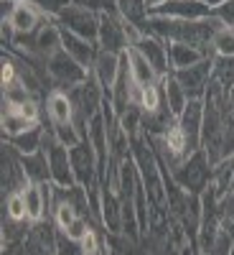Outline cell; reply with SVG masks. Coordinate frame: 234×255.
<instances>
[{"label": "cell", "mask_w": 234, "mask_h": 255, "mask_svg": "<svg viewBox=\"0 0 234 255\" xmlns=\"http://www.w3.org/2000/svg\"><path fill=\"white\" fill-rule=\"evenodd\" d=\"M222 28L227 26L214 13L206 18H199V20H178V18H165V15L151 13V23H148V33L163 38L165 44H188V46L204 49L209 54H214L211 51V41H214V36Z\"/></svg>", "instance_id": "cell-1"}, {"label": "cell", "mask_w": 234, "mask_h": 255, "mask_svg": "<svg viewBox=\"0 0 234 255\" xmlns=\"http://www.w3.org/2000/svg\"><path fill=\"white\" fill-rule=\"evenodd\" d=\"M211 171H214V163L209 161V156L201 148V151L191 153L176 171H171V176L188 194H204V189L211 184Z\"/></svg>", "instance_id": "cell-2"}, {"label": "cell", "mask_w": 234, "mask_h": 255, "mask_svg": "<svg viewBox=\"0 0 234 255\" xmlns=\"http://www.w3.org/2000/svg\"><path fill=\"white\" fill-rule=\"evenodd\" d=\"M46 72L51 77L54 90H61V92H72L74 87H79V84L87 82V77H89V69H84L81 64L77 59H72L64 49L46 59Z\"/></svg>", "instance_id": "cell-3"}, {"label": "cell", "mask_w": 234, "mask_h": 255, "mask_svg": "<svg viewBox=\"0 0 234 255\" xmlns=\"http://www.w3.org/2000/svg\"><path fill=\"white\" fill-rule=\"evenodd\" d=\"M54 20L61 28H67V31H72V33H77L81 38H89V41L97 44V33H99V13L97 10H92L87 5L72 3V5L64 8Z\"/></svg>", "instance_id": "cell-4"}, {"label": "cell", "mask_w": 234, "mask_h": 255, "mask_svg": "<svg viewBox=\"0 0 234 255\" xmlns=\"http://www.w3.org/2000/svg\"><path fill=\"white\" fill-rule=\"evenodd\" d=\"M178 135L183 140L186 156L201 151L204 135V100H188L186 110L178 115Z\"/></svg>", "instance_id": "cell-5"}, {"label": "cell", "mask_w": 234, "mask_h": 255, "mask_svg": "<svg viewBox=\"0 0 234 255\" xmlns=\"http://www.w3.org/2000/svg\"><path fill=\"white\" fill-rule=\"evenodd\" d=\"M97 46L102 51H112V54H125L127 49H130V36H127L125 20L115 10H102L99 13Z\"/></svg>", "instance_id": "cell-6"}, {"label": "cell", "mask_w": 234, "mask_h": 255, "mask_svg": "<svg viewBox=\"0 0 234 255\" xmlns=\"http://www.w3.org/2000/svg\"><path fill=\"white\" fill-rule=\"evenodd\" d=\"M72 156V168H74V179L79 186L92 189L99 186V163H97V153L89 140H79L74 148H69Z\"/></svg>", "instance_id": "cell-7"}, {"label": "cell", "mask_w": 234, "mask_h": 255, "mask_svg": "<svg viewBox=\"0 0 234 255\" xmlns=\"http://www.w3.org/2000/svg\"><path fill=\"white\" fill-rule=\"evenodd\" d=\"M211 72H214V56H206L204 61L194 64V67L176 69L171 74L178 79V84L186 90L188 100H204L206 87H209V79H211Z\"/></svg>", "instance_id": "cell-8"}, {"label": "cell", "mask_w": 234, "mask_h": 255, "mask_svg": "<svg viewBox=\"0 0 234 255\" xmlns=\"http://www.w3.org/2000/svg\"><path fill=\"white\" fill-rule=\"evenodd\" d=\"M72 102H74V110L81 113L87 120L97 118L102 113V105H104V90H102V84L97 82V77L89 72L87 82H81L79 87H74L69 92Z\"/></svg>", "instance_id": "cell-9"}, {"label": "cell", "mask_w": 234, "mask_h": 255, "mask_svg": "<svg viewBox=\"0 0 234 255\" xmlns=\"http://www.w3.org/2000/svg\"><path fill=\"white\" fill-rule=\"evenodd\" d=\"M59 245V227L54 220H38L31 225L26 238V255H56Z\"/></svg>", "instance_id": "cell-10"}, {"label": "cell", "mask_w": 234, "mask_h": 255, "mask_svg": "<svg viewBox=\"0 0 234 255\" xmlns=\"http://www.w3.org/2000/svg\"><path fill=\"white\" fill-rule=\"evenodd\" d=\"M133 49H138L148 61H151V67L158 72V77H165V74H171V61H168V44L163 38L153 36V33H143Z\"/></svg>", "instance_id": "cell-11"}, {"label": "cell", "mask_w": 234, "mask_h": 255, "mask_svg": "<svg viewBox=\"0 0 234 255\" xmlns=\"http://www.w3.org/2000/svg\"><path fill=\"white\" fill-rule=\"evenodd\" d=\"M46 156H49V168H51V181H54L56 186H64V189L74 186L77 179H74L69 148L61 145V143H54L49 151H46Z\"/></svg>", "instance_id": "cell-12"}, {"label": "cell", "mask_w": 234, "mask_h": 255, "mask_svg": "<svg viewBox=\"0 0 234 255\" xmlns=\"http://www.w3.org/2000/svg\"><path fill=\"white\" fill-rule=\"evenodd\" d=\"M153 15H165V18H178V20H199L211 15V8H206L199 0H165L151 10Z\"/></svg>", "instance_id": "cell-13"}, {"label": "cell", "mask_w": 234, "mask_h": 255, "mask_svg": "<svg viewBox=\"0 0 234 255\" xmlns=\"http://www.w3.org/2000/svg\"><path fill=\"white\" fill-rule=\"evenodd\" d=\"M61 49L67 51L72 59H77L84 69H92V64L97 59V51H99V46L94 44V41L81 38V36H77V33H72L67 28H61Z\"/></svg>", "instance_id": "cell-14"}, {"label": "cell", "mask_w": 234, "mask_h": 255, "mask_svg": "<svg viewBox=\"0 0 234 255\" xmlns=\"http://www.w3.org/2000/svg\"><path fill=\"white\" fill-rule=\"evenodd\" d=\"M102 227L110 235H125L122 227V202L120 194L110 186H102Z\"/></svg>", "instance_id": "cell-15"}, {"label": "cell", "mask_w": 234, "mask_h": 255, "mask_svg": "<svg viewBox=\"0 0 234 255\" xmlns=\"http://www.w3.org/2000/svg\"><path fill=\"white\" fill-rule=\"evenodd\" d=\"M120 64H122V54H112V51H97V59L92 64V74L97 77V82L102 84V90H112L117 74H120Z\"/></svg>", "instance_id": "cell-16"}, {"label": "cell", "mask_w": 234, "mask_h": 255, "mask_svg": "<svg viewBox=\"0 0 234 255\" xmlns=\"http://www.w3.org/2000/svg\"><path fill=\"white\" fill-rule=\"evenodd\" d=\"M44 20H46V15L41 13L31 0H23V3L15 5L13 15L8 18V23L15 28V33H36Z\"/></svg>", "instance_id": "cell-17"}, {"label": "cell", "mask_w": 234, "mask_h": 255, "mask_svg": "<svg viewBox=\"0 0 234 255\" xmlns=\"http://www.w3.org/2000/svg\"><path fill=\"white\" fill-rule=\"evenodd\" d=\"M115 13L125 23L148 33V23H151V5H148V0H117Z\"/></svg>", "instance_id": "cell-18"}, {"label": "cell", "mask_w": 234, "mask_h": 255, "mask_svg": "<svg viewBox=\"0 0 234 255\" xmlns=\"http://www.w3.org/2000/svg\"><path fill=\"white\" fill-rule=\"evenodd\" d=\"M46 115L51 125H64V123H74V102L69 92L51 90L46 95Z\"/></svg>", "instance_id": "cell-19"}, {"label": "cell", "mask_w": 234, "mask_h": 255, "mask_svg": "<svg viewBox=\"0 0 234 255\" xmlns=\"http://www.w3.org/2000/svg\"><path fill=\"white\" fill-rule=\"evenodd\" d=\"M206 56H214V54H209L204 49H196V46H188V44H168V61H171V72L194 67V64L204 61Z\"/></svg>", "instance_id": "cell-20"}, {"label": "cell", "mask_w": 234, "mask_h": 255, "mask_svg": "<svg viewBox=\"0 0 234 255\" xmlns=\"http://www.w3.org/2000/svg\"><path fill=\"white\" fill-rule=\"evenodd\" d=\"M160 95H163V102L168 105V110H171L176 118L186 110V105H188V95H186V90L178 84V79H176L173 74L160 77Z\"/></svg>", "instance_id": "cell-21"}, {"label": "cell", "mask_w": 234, "mask_h": 255, "mask_svg": "<svg viewBox=\"0 0 234 255\" xmlns=\"http://www.w3.org/2000/svg\"><path fill=\"white\" fill-rule=\"evenodd\" d=\"M23 163V174L31 184H46L51 181V168H49V156L46 151H36V153H26L20 156Z\"/></svg>", "instance_id": "cell-22"}, {"label": "cell", "mask_w": 234, "mask_h": 255, "mask_svg": "<svg viewBox=\"0 0 234 255\" xmlns=\"http://www.w3.org/2000/svg\"><path fill=\"white\" fill-rule=\"evenodd\" d=\"M127 56H130V72H133V82L135 87H151V84H158L160 77L158 72L151 67V61H148L138 49H127Z\"/></svg>", "instance_id": "cell-23"}, {"label": "cell", "mask_w": 234, "mask_h": 255, "mask_svg": "<svg viewBox=\"0 0 234 255\" xmlns=\"http://www.w3.org/2000/svg\"><path fill=\"white\" fill-rule=\"evenodd\" d=\"M23 199H26V209H28V220L38 222V220H46L49 217V209H46V199H44V191H41V184H28L23 189Z\"/></svg>", "instance_id": "cell-24"}, {"label": "cell", "mask_w": 234, "mask_h": 255, "mask_svg": "<svg viewBox=\"0 0 234 255\" xmlns=\"http://www.w3.org/2000/svg\"><path fill=\"white\" fill-rule=\"evenodd\" d=\"M41 143H44V128H41V125L31 128V130L20 133V135H13V138H8V145H13V148H15V151H18L20 156L41 151Z\"/></svg>", "instance_id": "cell-25"}, {"label": "cell", "mask_w": 234, "mask_h": 255, "mask_svg": "<svg viewBox=\"0 0 234 255\" xmlns=\"http://www.w3.org/2000/svg\"><path fill=\"white\" fill-rule=\"evenodd\" d=\"M36 125H38V123H31L28 118L18 115V113H10V110L3 113V133H5V138L20 135V133L31 130V128H36Z\"/></svg>", "instance_id": "cell-26"}, {"label": "cell", "mask_w": 234, "mask_h": 255, "mask_svg": "<svg viewBox=\"0 0 234 255\" xmlns=\"http://www.w3.org/2000/svg\"><path fill=\"white\" fill-rule=\"evenodd\" d=\"M3 215L10 220H28V209H26V199L23 191H10L3 202Z\"/></svg>", "instance_id": "cell-27"}, {"label": "cell", "mask_w": 234, "mask_h": 255, "mask_svg": "<svg viewBox=\"0 0 234 255\" xmlns=\"http://www.w3.org/2000/svg\"><path fill=\"white\" fill-rule=\"evenodd\" d=\"M211 51L217 56H234V31L232 28H222L214 41H211Z\"/></svg>", "instance_id": "cell-28"}, {"label": "cell", "mask_w": 234, "mask_h": 255, "mask_svg": "<svg viewBox=\"0 0 234 255\" xmlns=\"http://www.w3.org/2000/svg\"><path fill=\"white\" fill-rule=\"evenodd\" d=\"M51 130H54L56 140H59L61 145H67V148H74V145H77V143L81 140V135H79V130H77V125H74V123L51 125Z\"/></svg>", "instance_id": "cell-29"}, {"label": "cell", "mask_w": 234, "mask_h": 255, "mask_svg": "<svg viewBox=\"0 0 234 255\" xmlns=\"http://www.w3.org/2000/svg\"><path fill=\"white\" fill-rule=\"evenodd\" d=\"M94 230V225L89 222V217H77L67 230H64V232H67V238H72V240H84V238H87L89 235V232Z\"/></svg>", "instance_id": "cell-30"}, {"label": "cell", "mask_w": 234, "mask_h": 255, "mask_svg": "<svg viewBox=\"0 0 234 255\" xmlns=\"http://www.w3.org/2000/svg\"><path fill=\"white\" fill-rule=\"evenodd\" d=\"M56 255H84V243L67 238V232L59 230V245H56Z\"/></svg>", "instance_id": "cell-31"}, {"label": "cell", "mask_w": 234, "mask_h": 255, "mask_svg": "<svg viewBox=\"0 0 234 255\" xmlns=\"http://www.w3.org/2000/svg\"><path fill=\"white\" fill-rule=\"evenodd\" d=\"M31 3L44 13L46 18H56L67 5H72V0H31Z\"/></svg>", "instance_id": "cell-32"}, {"label": "cell", "mask_w": 234, "mask_h": 255, "mask_svg": "<svg viewBox=\"0 0 234 255\" xmlns=\"http://www.w3.org/2000/svg\"><path fill=\"white\" fill-rule=\"evenodd\" d=\"M214 15L222 20L227 28H232V26H234V0H227L224 5H219V8L214 10Z\"/></svg>", "instance_id": "cell-33"}, {"label": "cell", "mask_w": 234, "mask_h": 255, "mask_svg": "<svg viewBox=\"0 0 234 255\" xmlns=\"http://www.w3.org/2000/svg\"><path fill=\"white\" fill-rule=\"evenodd\" d=\"M72 3H77V5H87V8L102 13V10H115L117 0H72Z\"/></svg>", "instance_id": "cell-34"}, {"label": "cell", "mask_w": 234, "mask_h": 255, "mask_svg": "<svg viewBox=\"0 0 234 255\" xmlns=\"http://www.w3.org/2000/svg\"><path fill=\"white\" fill-rule=\"evenodd\" d=\"M199 3H204L206 8H211V13H214L219 5H224V3H227V0H199Z\"/></svg>", "instance_id": "cell-35"}, {"label": "cell", "mask_w": 234, "mask_h": 255, "mask_svg": "<svg viewBox=\"0 0 234 255\" xmlns=\"http://www.w3.org/2000/svg\"><path fill=\"white\" fill-rule=\"evenodd\" d=\"M160 3H165V0H148V5H151V10H153L156 5H160Z\"/></svg>", "instance_id": "cell-36"}, {"label": "cell", "mask_w": 234, "mask_h": 255, "mask_svg": "<svg viewBox=\"0 0 234 255\" xmlns=\"http://www.w3.org/2000/svg\"><path fill=\"white\" fill-rule=\"evenodd\" d=\"M229 255H234V248H232V253H229Z\"/></svg>", "instance_id": "cell-37"}, {"label": "cell", "mask_w": 234, "mask_h": 255, "mask_svg": "<svg viewBox=\"0 0 234 255\" xmlns=\"http://www.w3.org/2000/svg\"><path fill=\"white\" fill-rule=\"evenodd\" d=\"M15 3H23V0H15Z\"/></svg>", "instance_id": "cell-38"}, {"label": "cell", "mask_w": 234, "mask_h": 255, "mask_svg": "<svg viewBox=\"0 0 234 255\" xmlns=\"http://www.w3.org/2000/svg\"><path fill=\"white\" fill-rule=\"evenodd\" d=\"M232 31H234V26H232Z\"/></svg>", "instance_id": "cell-39"}]
</instances>
